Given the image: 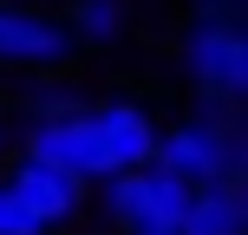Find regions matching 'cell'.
<instances>
[{
  "mask_svg": "<svg viewBox=\"0 0 248 235\" xmlns=\"http://www.w3.org/2000/svg\"><path fill=\"white\" fill-rule=\"evenodd\" d=\"M157 170H170L183 189L242 183V170H248L242 111L222 105V98H196L176 124H163V137H157Z\"/></svg>",
  "mask_w": 248,
  "mask_h": 235,
  "instance_id": "6da1fadb",
  "label": "cell"
},
{
  "mask_svg": "<svg viewBox=\"0 0 248 235\" xmlns=\"http://www.w3.org/2000/svg\"><path fill=\"white\" fill-rule=\"evenodd\" d=\"M176 72L196 98H222V105H242L248 92V39L235 26V13H189L183 39H176Z\"/></svg>",
  "mask_w": 248,
  "mask_h": 235,
  "instance_id": "7a4b0ae2",
  "label": "cell"
},
{
  "mask_svg": "<svg viewBox=\"0 0 248 235\" xmlns=\"http://www.w3.org/2000/svg\"><path fill=\"white\" fill-rule=\"evenodd\" d=\"M189 196L196 189H183L170 170H157V163H144V170L131 176H105V216L124 229V235H176L189 216Z\"/></svg>",
  "mask_w": 248,
  "mask_h": 235,
  "instance_id": "3957f363",
  "label": "cell"
},
{
  "mask_svg": "<svg viewBox=\"0 0 248 235\" xmlns=\"http://www.w3.org/2000/svg\"><path fill=\"white\" fill-rule=\"evenodd\" d=\"M85 118H92V137H98L105 176H131V170H144V163H157L163 124L150 111V98L118 92V98H105V105H85Z\"/></svg>",
  "mask_w": 248,
  "mask_h": 235,
  "instance_id": "277c9868",
  "label": "cell"
},
{
  "mask_svg": "<svg viewBox=\"0 0 248 235\" xmlns=\"http://www.w3.org/2000/svg\"><path fill=\"white\" fill-rule=\"evenodd\" d=\"M0 65L59 78L65 65H72V33H65V20L59 13H39V7H0Z\"/></svg>",
  "mask_w": 248,
  "mask_h": 235,
  "instance_id": "5b68a950",
  "label": "cell"
},
{
  "mask_svg": "<svg viewBox=\"0 0 248 235\" xmlns=\"http://www.w3.org/2000/svg\"><path fill=\"white\" fill-rule=\"evenodd\" d=\"M20 157L46 163V170L72 176V183H105V157L98 137H92V118H52V124H26L20 131Z\"/></svg>",
  "mask_w": 248,
  "mask_h": 235,
  "instance_id": "8992f818",
  "label": "cell"
},
{
  "mask_svg": "<svg viewBox=\"0 0 248 235\" xmlns=\"http://www.w3.org/2000/svg\"><path fill=\"white\" fill-rule=\"evenodd\" d=\"M0 189H7L13 203H20L26 216H33L39 229H65L78 209H85V183H72V176H59V170H46V163H33V157H13V170L0 176Z\"/></svg>",
  "mask_w": 248,
  "mask_h": 235,
  "instance_id": "52a82bcc",
  "label": "cell"
},
{
  "mask_svg": "<svg viewBox=\"0 0 248 235\" xmlns=\"http://www.w3.org/2000/svg\"><path fill=\"white\" fill-rule=\"evenodd\" d=\"M59 20H65V33H72V52H111V46L131 39L137 7L131 0H72Z\"/></svg>",
  "mask_w": 248,
  "mask_h": 235,
  "instance_id": "ba28073f",
  "label": "cell"
},
{
  "mask_svg": "<svg viewBox=\"0 0 248 235\" xmlns=\"http://www.w3.org/2000/svg\"><path fill=\"white\" fill-rule=\"evenodd\" d=\"M176 235H248V196L242 183H216V189H196L189 196V216Z\"/></svg>",
  "mask_w": 248,
  "mask_h": 235,
  "instance_id": "9c48e42d",
  "label": "cell"
},
{
  "mask_svg": "<svg viewBox=\"0 0 248 235\" xmlns=\"http://www.w3.org/2000/svg\"><path fill=\"white\" fill-rule=\"evenodd\" d=\"M20 111H26V124H52V118H78V111H85V92H78L72 78H33V85L20 92Z\"/></svg>",
  "mask_w": 248,
  "mask_h": 235,
  "instance_id": "30bf717a",
  "label": "cell"
},
{
  "mask_svg": "<svg viewBox=\"0 0 248 235\" xmlns=\"http://www.w3.org/2000/svg\"><path fill=\"white\" fill-rule=\"evenodd\" d=\"M0 235H46V229H39V222H33V216H26V209H20V203H13V196H7V189H0Z\"/></svg>",
  "mask_w": 248,
  "mask_h": 235,
  "instance_id": "8fae6325",
  "label": "cell"
},
{
  "mask_svg": "<svg viewBox=\"0 0 248 235\" xmlns=\"http://www.w3.org/2000/svg\"><path fill=\"white\" fill-rule=\"evenodd\" d=\"M0 7H39V13H46V0H0Z\"/></svg>",
  "mask_w": 248,
  "mask_h": 235,
  "instance_id": "7c38bea8",
  "label": "cell"
},
{
  "mask_svg": "<svg viewBox=\"0 0 248 235\" xmlns=\"http://www.w3.org/2000/svg\"><path fill=\"white\" fill-rule=\"evenodd\" d=\"M0 157H7V111H0Z\"/></svg>",
  "mask_w": 248,
  "mask_h": 235,
  "instance_id": "4fadbf2b",
  "label": "cell"
}]
</instances>
